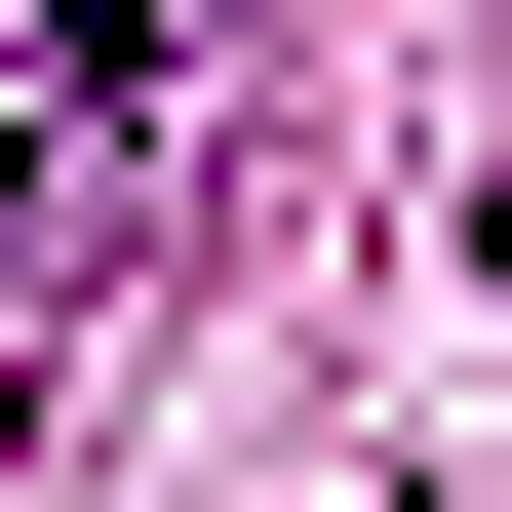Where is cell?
I'll return each mask as SVG.
<instances>
[{
    "label": "cell",
    "instance_id": "1",
    "mask_svg": "<svg viewBox=\"0 0 512 512\" xmlns=\"http://www.w3.org/2000/svg\"><path fill=\"white\" fill-rule=\"evenodd\" d=\"M197 197V0H0V316H79Z\"/></svg>",
    "mask_w": 512,
    "mask_h": 512
}]
</instances>
